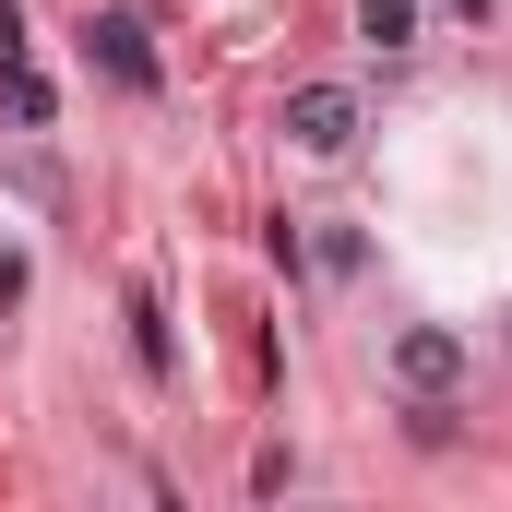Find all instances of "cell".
<instances>
[{
    "mask_svg": "<svg viewBox=\"0 0 512 512\" xmlns=\"http://www.w3.org/2000/svg\"><path fill=\"white\" fill-rule=\"evenodd\" d=\"M12 298H24V251L0 239V310H12Z\"/></svg>",
    "mask_w": 512,
    "mask_h": 512,
    "instance_id": "8992f818",
    "label": "cell"
},
{
    "mask_svg": "<svg viewBox=\"0 0 512 512\" xmlns=\"http://www.w3.org/2000/svg\"><path fill=\"white\" fill-rule=\"evenodd\" d=\"M358 36H370V48H417V0H358Z\"/></svg>",
    "mask_w": 512,
    "mask_h": 512,
    "instance_id": "5b68a950",
    "label": "cell"
},
{
    "mask_svg": "<svg viewBox=\"0 0 512 512\" xmlns=\"http://www.w3.org/2000/svg\"><path fill=\"white\" fill-rule=\"evenodd\" d=\"M286 143H298V155H346V143H358V96H346V84H298V96H286Z\"/></svg>",
    "mask_w": 512,
    "mask_h": 512,
    "instance_id": "3957f363",
    "label": "cell"
},
{
    "mask_svg": "<svg viewBox=\"0 0 512 512\" xmlns=\"http://www.w3.org/2000/svg\"><path fill=\"white\" fill-rule=\"evenodd\" d=\"M465 12H477V0H465Z\"/></svg>",
    "mask_w": 512,
    "mask_h": 512,
    "instance_id": "52a82bcc",
    "label": "cell"
},
{
    "mask_svg": "<svg viewBox=\"0 0 512 512\" xmlns=\"http://www.w3.org/2000/svg\"><path fill=\"white\" fill-rule=\"evenodd\" d=\"M465 358H477V346H465L453 322H405V334L382 346V370H393L405 405H417V393H465Z\"/></svg>",
    "mask_w": 512,
    "mask_h": 512,
    "instance_id": "6da1fadb",
    "label": "cell"
},
{
    "mask_svg": "<svg viewBox=\"0 0 512 512\" xmlns=\"http://www.w3.org/2000/svg\"><path fill=\"white\" fill-rule=\"evenodd\" d=\"M131 358H143V382L179 370V346H167V298H155V286H131Z\"/></svg>",
    "mask_w": 512,
    "mask_h": 512,
    "instance_id": "277c9868",
    "label": "cell"
},
{
    "mask_svg": "<svg viewBox=\"0 0 512 512\" xmlns=\"http://www.w3.org/2000/svg\"><path fill=\"white\" fill-rule=\"evenodd\" d=\"M84 60H96L120 96H155V84H167L155 48H143V12H84Z\"/></svg>",
    "mask_w": 512,
    "mask_h": 512,
    "instance_id": "7a4b0ae2",
    "label": "cell"
}]
</instances>
